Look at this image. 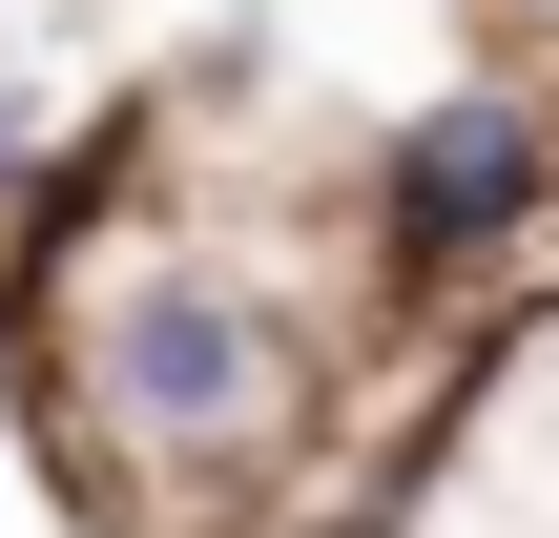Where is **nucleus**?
Returning a JSON list of instances; mask_svg holds the SVG:
<instances>
[{
	"label": "nucleus",
	"instance_id": "obj_1",
	"mask_svg": "<svg viewBox=\"0 0 559 538\" xmlns=\"http://www.w3.org/2000/svg\"><path fill=\"white\" fill-rule=\"evenodd\" d=\"M104 394H124V435H166V456H207L249 394H270V332L207 290V270H145L124 311H104Z\"/></svg>",
	"mask_w": 559,
	"mask_h": 538
},
{
	"label": "nucleus",
	"instance_id": "obj_2",
	"mask_svg": "<svg viewBox=\"0 0 559 538\" xmlns=\"http://www.w3.org/2000/svg\"><path fill=\"white\" fill-rule=\"evenodd\" d=\"M539 187H559V145H539V104H498V83H456V104H415V124H394V228H415L436 270L519 249V228H539Z\"/></svg>",
	"mask_w": 559,
	"mask_h": 538
}]
</instances>
